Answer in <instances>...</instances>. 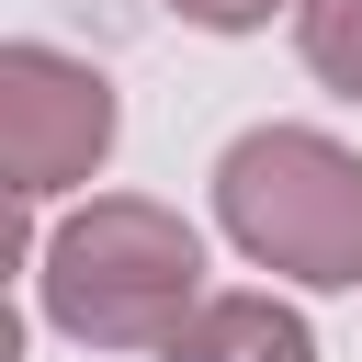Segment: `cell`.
<instances>
[{
	"label": "cell",
	"instance_id": "8992f818",
	"mask_svg": "<svg viewBox=\"0 0 362 362\" xmlns=\"http://www.w3.org/2000/svg\"><path fill=\"white\" fill-rule=\"evenodd\" d=\"M181 23H204V34H260L272 11H294V0H170Z\"/></svg>",
	"mask_w": 362,
	"mask_h": 362
},
{
	"label": "cell",
	"instance_id": "277c9868",
	"mask_svg": "<svg viewBox=\"0 0 362 362\" xmlns=\"http://www.w3.org/2000/svg\"><path fill=\"white\" fill-rule=\"evenodd\" d=\"M147 362H317V328L272 294H204Z\"/></svg>",
	"mask_w": 362,
	"mask_h": 362
},
{
	"label": "cell",
	"instance_id": "6da1fadb",
	"mask_svg": "<svg viewBox=\"0 0 362 362\" xmlns=\"http://www.w3.org/2000/svg\"><path fill=\"white\" fill-rule=\"evenodd\" d=\"M34 305L79 351H158L204 305V238L147 192H90L34 238Z\"/></svg>",
	"mask_w": 362,
	"mask_h": 362
},
{
	"label": "cell",
	"instance_id": "3957f363",
	"mask_svg": "<svg viewBox=\"0 0 362 362\" xmlns=\"http://www.w3.org/2000/svg\"><path fill=\"white\" fill-rule=\"evenodd\" d=\"M113 79L68 45H0V170H11V204H68L90 192V170L113 158Z\"/></svg>",
	"mask_w": 362,
	"mask_h": 362
},
{
	"label": "cell",
	"instance_id": "5b68a950",
	"mask_svg": "<svg viewBox=\"0 0 362 362\" xmlns=\"http://www.w3.org/2000/svg\"><path fill=\"white\" fill-rule=\"evenodd\" d=\"M294 45L339 102H362V0H294Z\"/></svg>",
	"mask_w": 362,
	"mask_h": 362
},
{
	"label": "cell",
	"instance_id": "7a4b0ae2",
	"mask_svg": "<svg viewBox=\"0 0 362 362\" xmlns=\"http://www.w3.org/2000/svg\"><path fill=\"white\" fill-rule=\"evenodd\" d=\"M215 226L260 272L351 294L362 283V158L317 124H249L215 158Z\"/></svg>",
	"mask_w": 362,
	"mask_h": 362
}]
</instances>
